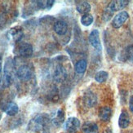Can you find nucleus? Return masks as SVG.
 I'll list each match as a JSON object with an SVG mask.
<instances>
[{
	"mask_svg": "<svg viewBox=\"0 0 133 133\" xmlns=\"http://www.w3.org/2000/svg\"><path fill=\"white\" fill-rule=\"evenodd\" d=\"M129 15L127 11H121V12L118 13L116 16L114 17V19L112 21V25L114 28L115 29H118L122 26L125 21L128 19Z\"/></svg>",
	"mask_w": 133,
	"mask_h": 133,
	"instance_id": "7ed1b4c3",
	"label": "nucleus"
},
{
	"mask_svg": "<svg viewBox=\"0 0 133 133\" xmlns=\"http://www.w3.org/2000/svg\"><path fill=\"white\" fill-rule=\"evenodd\" d=\"M66 77H67V72L65 67L61 65H56L53 72V78L56 82L61 83L65 80Z\"/></svg>",
	"mask_w": 133,
	"mask_h": 133,
	"instance_id": "39448f33",
	"label": "nucleus"
},
{
	"mask_svg": "<svg viewBox=\"0 0 133 133\" xmlns=\"http://www.w3.org/2000/svg\"><path fill=\"white\" fill-rule=\"evenodd\" d=\"M50 123V118L48 114H38L28 124L29 130L34 132H40L48 133V127Z\"/></svg>",
	"mask_w": 133,
	"mask_h": 133,
	"instance_id": "f257e3e1",
	"label": "nucleus"
},
{
	"mask_svg": "<svg viewBox=\"0 0 133 133\" xmlns=\"http://www.w3.org/2000/svg\"><path fill=\"white\" fill-rule=\"evenodd\" d=\"M8 34L11 37V38L16 42L20 41L23 36V31L20 27H15V28L11 29V30L9 31Z\"/></svg>",
	"mask_w": 133,
	"mask_h": 133,
	"instance_id": "f3484780",
	"label": "nucleus"
},
{
	"mask_svg": "<svg viewBox=\"0 0 133 133\" xmlns=\"http://www.w3.org/2000/svg\"><path fill=\"white\" fill-rule=\"evenodd\" d=\"M33 47L30 43H21L17 48V52L21 56L23 57H30L33 55Z\"/></svg>",
	"mask_w": 133,
	"mask_h": 133,
	"instance_id": "0eeeda50",
	"label": "nucleus"
},
{
	"mask_svg": "<svg viewBox=\"0 0 133 133\" xmlns=\"http://www.w3.org/2000/svg\"><path fill=\"white\" fill-rule=\"evenodd\" d=\"M83 133H99L97 125L93 122H87L83 125Z\"/></svg>",
	"mask_w": 133,
	"mask_h": 133,
	"instance_id": "2eb2a0df",
	"label": "nucleus"
},
{
	"mask_svg": "<svg viewBox=\"0 0 133 133\" xmlns=\"http://www.w3.org/2000/svg\"><path fill=\"white\" fill-rule=\"evenodd\" d=\"M89 42L91 45L96 50L101 51V43L100 40V34L98 30H93L89 34Z\"/></svg>",
	"mask_w": 133,
	"mask_h": 133,
	"instance_id": "20e7f679",
	"label": "nucleus"
},
{
	"mask_svg": "<svg viewBox=\"0 0 133 133\" xmlns=\"http://www.w3.org/2000/svg\"><path fill=\"white\" fill-rule=\"evenodd\" d=\"M12 81L13 78L11 72L4 70V73L2 75L1 79H0V84H1V86L3 88H8L12 83Z\"/></svg>",
	"mask_w": 133,
	"mask_h": 133,
	"instance_id": "9d476101",
	"label": "nucleus"
},
{
	"mask_svg": "<svg viewBox=\"0 0 133 133\" xmlns=\"http://www.w3.org/2000/svg\"><path fill=\"white\" fill-rule=\"evenodd\" d=\"M92 22H93V16L89 13L83 15V16L81 17V23L85 26L91 25Z\"/></svg>",
	"mask_w": 133,
	"mask_h": 133,
	"instance_id": "412c9836",
	"label": "nucleus"
},
{
	"mask_svg": "<svg viewBox=\"0 0 133 133\" xmlns=\"http://www.w3.org/2000/svg\"><path fill=\"white\" fill-rule=\"evenodd\" d=\"M16 75L21 80H23V81L30 80L33 75V69L27 65H21L17 69Z\"/></svg>",
	"mask_w": 133,
	"mask_h": 133,
	"instance_id": "f03ea898",
	"label": "nucleus"
},
{
	"mask_svg": "<svg viewBox=\"0 0 133 133\" xmlns=\"http://www.w3.org/2000/svg\"><path fill=\"white\" fill-rule=\"evenodd\" d=\"M76 9L79 13L85 15V14H88L90 11L91 5L88 2H87V1H81L77 4Z\"/></svg>",
	"mask_w": 133,
	"mask_h": 133,
	"instance_id": "dca6fc26",
	"label": "nucleus"
},
{
	"mask_svg": "<svg viewBox=\"0 0 133 133\" xmlns=\"http://www.w3.org/2000/svg\"><path fill=\"white\" fill-rule=\"evenodd\" d=\"M108 77H109V74L106 71H99L98 73H96L95 76V79L96 82L101 83L105 82Z\"/></svg>",
	"mask_w": 133,
	"mask_h": 133,
	"instance_id": "aec40b11",
	"label": "nucleus"
},
{
	"mask_svg": "<svg viewBox=\"0 0 133 133\" xmlns=\"http://www.w3.org/2000/svg\"><path fill=\"white\" fill-rule=\"evenodd\" d=\"M87 66H88V63H87L86 60H80L78 61L76 65H75V72L78 74H83L86 69H87Z\"/></svg>",
	"mask_w": 133,
	"mask_h": 133,
	"instance_id": "6ab92c4d",
	"label": "nucleus"
},
{
	"mask_svg": "<svg viewBox=\"0 0 133 133\" xmlns=\"http://www.w3.org/2000/svg\"><path fill=\"white\" fill-rule=\"evenodd\" d=\"M129 108L131 113L133 114V96L130 98V101H129Z\"/></svg>",
	"mask_w": 133,
	"mask_h": 133,
	"instance_id": "b1692460",
	"label": "nucleus"
},
{
	"mask_svg": "<svg viewBox=\"0 0 133 133\" xmlns=\"http://www.w3.org/2000/svg\"><path fill=\"white\" fill-rule=\"evenodd\" d=\"M2 63H1V61H0V74H1V73H2Z\"/></svg>",
	"mask_w": 133,
	"mask_h": 133,
	"instance_id": "393cba45",
	"label": "nucleus"
},
{
	"mask_svg": "<svg viewBox=\"0 0 133 133\" xmlns=\"http://www.w3.org/2000/svg\"><path fill=\"white\" fill-rule=\"evenodd\" d=\"M130 124V117L128 113L123 110L121 113L119 119H118V125L121 128H127Z\"/></svg>",
	"mask_w": 133,
	"mask_h": 133,
	"instance_id": "f8f14e48",
	"label": "nucleus"
},
{
	"mask_svg": "<svg viewBox=\"0 0 133 133\" xmlns=\"http://www.w3.org/2000/svg\"><path fill=\"white\" fill-rule=\"evenodd\" d=\"M80 127L79 120L76 118H69L66 120L65 128L69 133H75Z\"/></svg>",
	"mask_w": 133,
	"mask_h": 133,
	"instance_id": "423d86ee",
	"label": "nucleus"
},
{
	"mask_svg": "<svg viewBox=\"0 0 133 133\" xmlns=\"http://www.w3.org/2000/svg\"><path fill=\"white\" fill-rule=\"evenodd\" d=\"M64 112H63L61 109H58L56 111V114L54 115V117L51 119V122H52L53 125L59 127L63 123V121H64Z\"/></svg>",
	"mask_w": 133,
	"mask_h": 133,
	"instance_id": "a211bd4d",
	"label": "nucleus"
},
{
	"mask_svg": "<svg viewBox=\"0 0 133 133\" xmlns=\"http://www.w3.org/2000/svg\"><path fill=\"white\" fill-rule=\"evenodd\" d=\"M128 3L129 1H127V0H116V1H112L108 5V7L114 11H120L123 9L128 4Z\"/></svg>",
	"mask_w": 133,
	"mask_h": 133,
	"instance_id": "9b49d317",
	"label": "nucleus"
},
{
	"mask_svg": "<svg viewBox=\"0 0 133 133\" xmlns=\"http://www.w3.org/2000/svg\"><path fill=\"white\" fill-rule=\"evenodd\" d=\"M3 110L8 115H10V116H14V115H16L17 113H18L19 108H18V105H17L16 103L9 102L4 106Z\"/></svg>",
	"mask_w": 133,
	"mask_h": 133,
	"instance_id": "ddd939ff",
	"label": "nucleus"
},
{
	"mask_svg": "<svg viewBox=\"0 0 133 133\" xmlns=\"http://www.w3.org/2000/svg\"><path fill=\"white\" fill-rule=\"evenodd\" d=\"M53 29L54 31L57 34H59V35H65L68 31V25L64 21H58L54 24Z\"/></svg>",
	"mask_w": 133,
	"mask_h": 133,
	"instance_id": "1a4fd4ad",
	"label": "nucleus"
},
{
	"mask_svg": "<svg viewBox=\"0 0 133 133\" xmlns=\"http://www.w3.org/2000/svg\"><path fill=\"white\" fill-rule=\"evenodd\" d=\"M104 133H112V131H110V130H109V129H107L105 132H104Z\"/></svg>",
	"mask_w": 133,
	"mask_h": 133,
	"instance_id": "a878e982",
	"label": "nucleus"
},
{
	"mask_svg": "<svg viewBox=\"0 0 133 133\" xmlns=\"http://www.w3.org/2000/svg\"><path fill=\"white\" fill-rule=\"evenodd\" d=\"M125 56V60H129V61H133V45L129 46L124 50L123 52Z\"/></svg>",
	"mask_w": 133,
	"mask_h": 133,
	"instance_id": "5701e85b",
	"label": "nucleus"
},
{
	"mask_svg": "<svg viewBox=\"0 0 133 133\" xmlns=\"http://www.w3.org/2000/svg\"><path fill=\"white\" fill-rule=\"evenodd\" d=\"M114 13V11H112L107 6V8L105 9V11H104V12H103V16H102L103 20L105 21H109V20L111 19V17L113 16Z\"/></svg>",
	"mask_w": 133,
	"mask_h": 133,
	"instance_id": "4be33fe9",
	"label": "nucleus"
},
{
	"mask_svg": "<svg viewBox=\"0 0 133 133\" xmlns=\"http://www.w3.org/2000/svg\"><path fill=\"white\" fill-rule=\"evenodd\" d=\"M112 115V110L111 109L108 107V106H105V107H101L99 110V117L102 121H109L111 118Z\"/></svg>",
	"mask_w": 133,
	"mask_h": 133,
	"instance_id": "4468645a",
	"label": "nucleus"
},
{
	"mask_svg": "<svg viewBox=\"0 0 133 133\" xmlns=\"http://www.w3.org/2000/svg\"><path fill=\"white\" fill-rule=\"evenodd\" d=\"M83 101L86 106L92 107L96 104L97 97L94 92H92L91 91H87L83 96Z\"/></svg>",
	"mask_w": 133,
	"mask_h": 133,
	"instance_id": "6e6552de",
	"label": "nucleus"
}]
</instances>
